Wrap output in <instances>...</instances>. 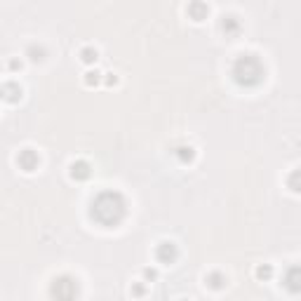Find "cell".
<instances>
[{
    "instance_id": "cell-1",
    "label": "cell",
    "mask_w": 301,
    "mask_h": 301,
    "mask_svg": "<svg viewBox=\"0 0 301 301\" xmlns=\"http://www.w3.org/2000/svg\"><path fill=\"white\" fill-rule=\"evenodd\" d=\"M125 214H127V202L118 191H104L90 205V216L106 228L118 226L125 219Z\"/></svg>"
},
{
    "instance_id": "cell-2",
    "label": "cell",
    "mask_w": 301,
    "mask_h": 301,
    "mask_svg": "<svg viewBox=\"0 0 301 301\" xmlns=\"http://www.w3.org/2000/svg\"><path fill=\"white\" fill-rule=\"evenodd\" d=\"M231 76L240 87H254L263 80L266 69H263V64L256 59L254 54H240L238 59L233 62Z\"/></svg>"
},
{
    "instance_id": "cell-3",
    "label": "cell",
    "mask_w": 301,
    "mask_h": 301,
    "mask_svg": "<svg viewBox=\"0 0 301 301\" xmlns=\"http://www.w3.org/2000/svg\"><path fill=\"white\" fill-rule=\"evenodd\" d=\"M78 280L69 278V275H62V278H54L52 282V296L57 299H73L78 294Z\"/></svg>"
},
{
    "instance_id": "cell-4",
    "label": "cell",
    "mask_w": 301,
    "mask_h": 301,
    "mask_svg": "<svg viewBox=\"0 0 301 301\" xmlns=\"http://www.w3.org/2000/svg\"><path fill=\"white\" fill-rule=\"evenodd\" d=\"M179 259V249L177 245L172 242V240H162L155 245V261L158 263H165V266H170Z\"/></svg>"
},
{
    "instance_id": "cell-5",
    "label": "cell",
    "mask_w": 301,
    "mask_h": 301,
    "mask_svg": "<svg viewBox=\"0 0 301 301\" xmlns=\"http://www.w3.org/2000/svg\"><path fill=\"white\" fill-rule=\"evenodd\" d=\"M17 167L22 172H26V174H31V172L38 170V165H40V155L33 151V148H22L19 153H17Z\"/></svg>"
},
{
    "instance_id": "cell-6",
    "label": "cell",
    "mask_w": 301,
    "mask_h": 301,
    "mask_svg": "<svg viewBox=\"0 0 301 301\" xmlns=\"http://www.w3.org/2000/svg\"><path fill=\"white\" fill-rule=\"evenodd\" d=\"M22 85L19 83H5V85H0V99L3 101H8V104H17V101H22Z\"/></svg>"
},
{
    "instance_id": "cell-7",
    "label": "cell",
    "mask_w": 301,
    "mask_h": 301,
    "mask_svg": "<svg viewBox=\"0 0 301 301\" xmlns=\"http://www.w3.org/2000/svg\"><path fill=\"white\" fill-rule=\"evenodd\" d=\"M69 174L73 181H87V179L92 177V167H90L87 160H76V162H71Z\"/></svg>"
},
{
    "instance_id": "cell-8",
    "label": "cell",
    "mask_w": 301,
    "mask_h": 301,
    "mask_svg": "<svg viewBox=\"0 0 301 301\" xmlns=\"http://www.w3.org/2000/svg\"><path fill=\"white\" fill-rule=\"evenodd\" d=\"M186 12H188V17H191L193 22L200 24L209 17V5L205 0H193V3H188V10H186Z\"/></svg>"
},
{
    "instance_id": "cell-9",
    "label": "cell",
    "mask_w": 301,
    "mask_h": 301,
    "mask_svg": "<svg viewBox=\"0 0 301 301\" xmlns=\"http://www.w3.org/2000/svg\"><path fill=\"white\" fill-rule=\"evenodd\" d=\"M221 31H224L228 38L238 36V33H240V19H238V17H233V15L224 17V22H221Z\"/></svg>"
},
{
    "instance_id": "cell-10",
    "label": "cell",
    "mask_w": 301,
    "mask_h": 301,
    "mask_svg": "<svg viewBox=\"0 0 301 301\" xmlns=\"http://www.w3.org/2000/svg\"><path fill=\"white\" fill-rule=\"evenodd\" d=\"M78 59L83 64H87V66H92V64H97V59H99V52H97V47H80V52H78Z\"/></svg>"
},
{
    "instance_id": "cell-11",
    "label": "cell",
    "mask_w": 301,
    "mask_h": 301,
    "mask_svg": "<svg viewBox=\"0 0 301 301\" xmlns=\"http://www.w3.org/2000/svg\"><path fill=\"white\" fill-rule=\"evenodd\" d=\"M205 285H207L209 289H221V287L226 285V275L224 273H219V270L207 273V275H205Z\"/></svg>"
},
{
    "instance_id": "cell-12",
    "label": "cell",
    "mask_w": 301,
    "mask_h": 301,
    "mask_svg": "<svg viewBox=\"0 0 301 301\" xmlns=\"http://www.w3.org/2000/svg\"><path fill=\"white\" fill-rule=\"evenodd\" d=\"M177 158L181 165H188V162H193L195 160V148L193 146H181L177 151Z\"/></svg>"
},
{
    "instance_id": "cell-13",
    "label": "cell",
    "mask_w": 301,
    "mask_h": 301,
    "mask_svg": "<svg viewBox=\"0 0 301 301\" xmlns=\"http://www.w3.org/2000/svg\"><path fill=\"white\" fill-rule=\"evenodd\" d=\"M26 52L31 54V62H43L45 59V47H40V45H29Z\"/></svg>"
},
{
    "instance_id": "cell-14",
    "label": "cell",
    "mask_w": 301,
    "mask_h": 301,
    "mask_svg": "<svg viewBox=\"0 0 301 301\" xmlns=\"http://www.w3.org/2000/svg\"><path fill=\"white\" fill-rule=\"evenodd\" d=\"M254 275H256V280H270L273 278V268H270L268 263H263V266H259V268L254 270Z\"/></svg>"
},
{
    "instance_id": "cell-15",
    "label": "cell",
    "mask_w": 301,
    "mask_h": 301,
    "mask_svg": "<svg viewBox=\"0 0 301 301\" xmlns=\"http://www.w3.org/2000/svg\"><path fill=\"white\" fill-rule=\"evenodd\" d=\"M99 83H101V73H99V71H87V73H85V85L94 87V85H99Z\"/></svg>"
},
{
    "instance_id": "cell-16",
    "label": "cell",
    "mask_w": 301,
    "mask_h": 301,
    "mask_svg": "<svg viewBox=\"0 0 301 301\" xmlns=\"http://www.w3.org/2000/svg\"><path fill=\"white\" fill-rule=\"evenodd\" d=\"M144 278H146V280H151V282H153V280L158 278V273H155L153 268H144Z\"/></svg>"
},
{
    "instance_id": "cell-17",
    "label": "cell",
    "mask_w": 301,
    "mask_h": 301,
    "mask_svg": "<svg viewBox=\"0 0 301 301\" xmlns=\"http://www.w3.org/2000/svg\"><path fill=\"white\" fill-rule=\"evenodd\" d=\"M10 69H12V71H17V69L22 71V62H19V59H10Z\"/></svg>"
},
{
    "instance_id": "cell-18",
    "label": "cell",
    "mask_w": 301,
    "mask_h": 301,
    "mask_svg": "<svg viewBox=\"0 0 301 301\" xmlns=\"http://www.w3.org/2000/svg\"><path fill=\"white\" fill-rule=\"evenodd\" d=\"M116 83H118L116 76H113V78H106V85H116Z\"/></svg>"
}]
</instances>
